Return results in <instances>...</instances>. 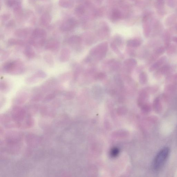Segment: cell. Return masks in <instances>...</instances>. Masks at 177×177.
I'll return each instance as SVG.
<instances>
[{
    "mask_svg": "<svg viewBox=\"0 0 177 177\" xmlns=\"http://www.w3.org/2000/svg\"><path fill=\"white\" fill-rule=\"evenodd\" d=\"M142 20H143V26L144 34L146 37H148L150 34L151 30H150V25L148 21L147 15H146L144 16Z\"/></svg>",
    "mask_w": 177,
    "mask_h": 177,
    "instance_id": "cell-13",
    "label": "cell"
},
{
    "mask_svg": "<svg viewBox=\"0 0 177 177\" xmlns=\"http://www.w3.org/2000/svg\"><path fill=\"white\" fill-rule=\"evenodd\" d=\"M108 49V43L104 42L93 48L91 50L90 53L93 56H96L99 59H102L105 56Z\"/></svg>",
    "mask_w": 177,
    "mask_h": 177,
    "instance_id": "cell-4",
    "label": "cell"
},
{
    "mask_svg": "<svg viewBox=\"0 0 177 177\" xmlns=\"http://www.w3.org/2000/svg\"><path fill=\"white\" fill-rule=\"evenodd\" d=\"M170 152L169 148L165 147L162 148L157 154L153 163V168L154 171H159L163 168L168 159Z\"/></svg>",
    "mask_w": 177,
    "mask_h": 177,
    "instance_id": "cell-2",
    "label": "cell"
},
{
    "mask_svg": "<svg viewBox=\"0 0 177 177\" xmlns=\"http://www.w3.org/2000/svg\"><path fill=\"white\" fill-rule=\"evenodd\" d=\"M32 31H32V29L30 28H19L15 30L14 35L17 37L24 38L27 37Z\"/></svg>",
    "mask_w": 177,
    "mask_h": 177,
    "instance_id": "cell-7",
    "label": "cell"
},
{
    "mask_svg": "<svg viewBox=\"0 0 177 177\" xmlns=\"http://www.w3.org/2000/svg\"><path fill=\"white\" fill-rule=\"evenodd\" d=\"M31 3H33L37 1H50V0H30Z\"/></svg>",
    "mask_w": 177,
    "mask_h": 177,
    "instance_id": "cell-30",
    "label": "cell"
},
{
    "mask_svg": "<svg viewBox=\"0 0 177 177\" xmlns=\"http://www.w3.org/2000/svg\"><path fill=\"white\" fill-rule=\"evenodd\" d=\"M52 18L48 13H45L41 15L39 18V23L41 25L47 26L49 25L52 21Z\"/></svg>",
    "mask_w": 177,
    "mask_h": 177,
    "instance_id": "cell-8",
    "label": "cell"
},
{
    "mask_svg": "<svg viewBox=\"0 0 177 177\" xmlns=\"http://www.w3.org/2000/svg\"><path fill=\"white\" fill-rule=\"evenodd\" d=\"M9 84L7 81H3L1 83V90L2 91H7L9 88Z\"/></svg>",
    "mask_w": 177,
    "mask_h": 177,
    "instance_id": "cell-22",
    "label": "cell"
},
{
    "mask_svg": "<svg viewBox=\"0 0 177 177\" xmlns=\"http://www.w3.org/2000/svg\"><path fill=\"white\" fill-rule=\"evenodd\" d=\"M164 59L163 58V59L161 58L160 60L157 61V62L156 63L153 65V66L150 68V71H153L154 70L156 69L157 67H158L159 66L162 64L163 62L164 61Z\"/></svg>",
    "mask_w": 177,
    "mask_h": 177,
    "instance_id": "cell-23",
    "label": "cell"
},
{
    "mask_svg": "<svg viewBox=\"0 0 177 177\" xmlns=\"http://www.w3.org/2000/svg\"><path fill=\"white\" fill-rule=\"evenodd\" d=\"M158 3H159V4H162L163 3V0H157Z\"/></svg>",
    "mask_w": 177,
    "mask_h": 177,
    "instance_id": "cell-32",
    "label": "cell"
},
{
    "mask_svg": "<svg viewBox=\"0 0 177 177\" xmlns=\"http://www.w3.org/2000/svg\"><path fill=\"white\" fill-rule=\"evenodd\" d=\"M141 42L138 39H132L127 42V45L129 47H137L140 46L141 44Z\"/></svg>",
    "mask_w": 177,
    "mask_h": 177,
    "instance_id": "cell-19",
    "label": "cell"
},
{
    "mask_svg": "<svg viewBox=\"0 0 177 177\" xmlns=\"http://www.w3.org/2000/svg\"><path fill=\"white\" fill-rule=\"evenodd\" d=\"M59 5L63 8H71L74 6V0H59Z\"/></svg>",
    "mask_w": 177,
    "mask_h": 177,
    "instance_id": "cell-12",
    "label": "cell"
},
{
    "mask_svg": "<svg viewBox=\"0 0 177 177\" xmlns=\"http://www.w3.org/2000/svg\"><path fill=\"white\" fill-rule=\"evenodd\" d=\"M25 68L22 61L18 60L9 61L3 65L1 71L13 75H20L25 71Z\"/></svg>",
    "mask_w": 177,
    "mask_h": 177,
    "instance_id": "cell-1",
    "label": "cell"
},
{
    "mask_svg": "<svg viewBox=\"0 0 177 177\" xmlns=\"http://www.w3.org/2000/svg\"><path fill=\"white\" fill-rule=\"evenodd\" d=\"M44 60L45 62L48 64L49 66H52L54 63L52 56L51 55H47L44 56Z\"/></svg>",
    "mask_w": 177,
    "mask_h": 177,
    "instance_id": "cell-21",
    "label": "cell"
},
{
    "mask_svg": "<svg viewBox=\"0 0 177 177\" xmlns=\"http://www.w3.org/2000/svg\"><path fill=\"white\" fill-rule=\"evenodd\" d=\"M60 43L56 40H51L49 41L45 45V49L52 51L58 50L60 47Z\"/></svg>",
    "mask_w": 177,
    "mask_h": 177,
    "instance_id": "cell-9",
    "label": "cell"
},
{
    "mask_svg": "<svg viewBox=\"0 0 177 177\" xmlns=\"http://www.w3.org/2000/svg\"><path fill=\"white\" fill-rule=\"evenodd\" d=\"M13 7V13L15 16L18 17L21 16L23 14V11L21 4L18 2Z\"/></svg>",
    "mask_w": 177,
    "mask_h": 177,
    "instance_id": "cell-15",
    "label": "cell"
},
{
    "mask_svg": "<svg viewBox=\"0 0 177 177\" xmlns=\"http://www.w3.org/2000/svg\"><path fill=\"white\" fill-rule=\"evenodd\" d=\"M125 65L128 66H135L137 64L136 61L133 59H129L126 60L124 62Z\"/></svg>",
    "mask_w": 177,
    "mask_h": 177,
    "instance_id": "cell-20",
    "label": "cell"
},
{
    "mask_svg": "<svg viewBox=\"0 0 177 177\" xmlns=\"http://www.w3.org/2000/svg\"><path fill=\"white\" fill-rule=\"evenodd\" d=\"M77 24V22L75 19L69 18L64 21L61 24L60 30L63 32L70 31L75 28Z\"/></svg>",
    "mask_w": 177,
    "mask_h": 177,
    "instance_id": "cell-5",
    "label": "cell"
},
{
    "mask_svg": "<svg viewBox=\"0 0 177 177\" xmlns=\"http://www.w3.org/2000/svg\"><path fill=\"white\" fill-rule=\"evenodd\" d=\"M99 1H102V0H99Z\"/></svg>",
    "mask_w": 177,
    "mask_h": 177,
    "instance_id": "cell-34",
    "label": "cell"
},
{
    "mask_svg": "<svg viewBox=\"0 0 177 177\" xmlns=\"http://www.w3.org/2000/svg\"><path fill=\"white\" fill-rule=\"evenodd\" d=\"M15 25V22L14 20H11L7 23L6 26L7 28H12Z\"/></svg>",
    "mask_w": 177,
    "mask_h": 177,
    "instance_id": "cell-28",
    "label": "cell"
},
{
    "mask_svg": "<svg viewBox=\"0 0 177 177\" xmlns=\"http://www.w3.org/2000/svg\"><path fill=\"white\" fill-rule=\"evenodd\" d=\"M111 47L112 49H113V50L115 51L116 53H117V54H119L120 53L119 51V49H117V47L114 44H111Z\"/></svg>",
    "mask_w": 177,
    "mask_h": 177,
    "instance_id": "cell-29",
    "label": "cell"
},
{
    "mask_svg": "<svg viewBox=\"0 0 177 177\" xmlns=\"http://www.w3.org/2000/svg\"><path fill=\"white\" fill-rule=\"evenodd\" d=\"M81 39L77 35H73L70 37L68 39V44L72 46H74L80 44L81 43Z\"/></svg>",
    "mask_w": 177,
    "mask_h": 177,
    "instance_id": "cell-14",
    "label": "cell"
},
{
    "mask_svg": "<svg viewBox=\"0 0 177 177\" xmlns=\"http://www.w3.org/2000/svg\"><path fill=\"white\" fill-rule=\"evenodd\" d=\"M85 12V8L84 6L80 4L77 6L75 8V14L78 16H81L84 14Z\"/></svg>",
    "mask_w": 177,
    "mask_h": 177,
    "instance_id": "cell-18",
    "label": "cell"
},
{
    "mask_svg": "<svg viewBox=\"0 0 177 177\" xmlns=\"http://www.w3.org/2000/svg\"><path fill=\"white\" fill-rule=\"evenodd\" d=\"M106 75L105 73L101 72L99 73L98 75H97L96 76V78L97 79L99 80H102L105 78Z\"/></svg>",
    "mask_w": 177,
    "mask_h": 177,
    "instance_id": "cell-27",
    "label": "cell"
},
{
    "mask_svg": "<svg viewBox=\"0 0 177 177\" xmlns=\"http://www.w3.org/2000/svg\"><path fill=\"white\" fill-rule=\"evenodd\" d=\"M30 39V43L34 47H40L45 43L47 36L46 31L43 28H37L33 30Z\"/></svg>",
    "mask_w": 177,
    "mask_h": 177,
    "instance_id": "cell-3",
    "label": "cell"
},
{
    "mask_svg": "<svg viewBox=\"0 0 177 177\" xmlns=\"http://www.w3.org/2000/svg\"><path fill=\"white\" fill-rule=\"evenodd\" d=\"M11 14L9 13H5L1 15V20L3 22L6 21L8 20L11 18Z\"/></svg>",
    "mask_w": 177,
    "mask_h": 177,
    "instance_id": "cell-25",
    "label": "cell"
},
{
    "mask_svg": "<svg viewBox=\"0 0 177 177\" xmlns=\"http://www.w3.org/2000/svg\"><path fill=\"white\" fill-rule=\"evenodd\" d=\"M147 80V76L144 72L140 74V81L142 84H145Z\"/></svg>",
    "mask_w": 177,
    "mask_h": 177,
    "instance_id": "cell-24",
    "label": "cell"
},
{
    "mask_svg": "<svg viewBox=\"0 0 177 177\" xmlns=\"http://www.w3.org/2000/svg\"><path fill=\"white\" fill-rule=\"evenodd\" d=\"M24 54L27 58L32 59L35 56V53L33 47L29 45L25 47L23 51Z\"/></svg>",
    "mask_w": 177,
    "mask_h": 177,
    "instance_id": "cell-11",
    "label": "cell"
},
{
    "mask_svg": "<svg viewBox=\"0 0 177 177\" xmlns=\"http://www.w3.org/2000/svg\"><path fill=\"white\" fill-rule=\"evenodd\" d=\"M70 56V51L67 48H64L61 51L59 59L61 62H65L69 60Z\"/></svg>",
    "mask_w": 177,
    "mask_h": 177,
    "instance_id": "cell-10",
    "label": "cell"
},
{
    "mask_svg": "<svg viewBox=\"0 0 177 177\" xmlns=\"http://www.w3.org/2000/svg\"><path fill=\"white\" fill-rule=\"evenodd\" d=\"M173 40L177 43V37H174L173 38Z\"/></svg>",
    "mask_w": 177,
    "mask_h": 177,
    "instance_id": "cell-33",
    "label": "cell"
},
{
    "mask_svg": "<svg viewBox=\"0 0 177 177\" xmlns=\"http://www.w3.org/2000/svg\"><path fill=\"white\" fill-rule=\"evenodd\" d=\"M18 2L16 0H7L6 4L9 7H14Z\"/></svg>",
    "mask_w": 177,
    "mask_h": 177,
    "instance_id": "cell-26",
    "label": "cell"
},
{
    "mask_svg": "<svg viewBox=\"0 0 177 177\" xmlns=\"http://www.w3.org/2000/svg\"><path fill=\"white\" fill-rule=\"evenodd\" d=\"M122 14L118 9H115L112 11L111 15V19L113 21H116L122 18Z\"/></svg>",
    "mask_w": 177,
    "mask_h": 177,
    "instance_id": "cell-16",
    "label": "cell"
},
{
    "mask_svg": "<svg viewBox=\"0 0 177 177\" xmlns=\"http://www.w3.org/2000/svg\"><path fill=\"white\" fill-rule=\"evenodd\" d=\"M8 44L11 46H22L24 44V41L20 39L11 38L8 41Z\"/></svg>",
    "mask_w": 177,
    "mask_h": 177,
    "instance_id": "cell-17",
    "label": "cell"
},
{
    "mask_svg": "<svg viewBox=\"0 0 177 177\" xmlns=\"http://www.w3.org/2000/svg\"><path fill=\"white\" fill-rule=\"evenodd\" d=\"M118 152L117 150H116V149H114V150H113L112 151V155H116L118 153L117 152Z\"/></svg>",
    "mask_w": 177,
    "mask_h": 177,
    "instance_id": "cell-31",
    "label": "cell"
},
{
    "mask_svg": "<svg viewBox=\"0 0 177 177\" xmlns=\"http://www.w3.org/2000/svg\"><path fill=\"white\" fill-rule=\"evenodd\" d=\"M46 77V74L43 71H38L33 75L28 77L26 79V81L28 83H34L39 80L45 78Z\"/></svg>",
    "mask_w": 177,
    "mask_h": 177,
    "instance_id": "cell-6",
    "label": "cell"
}]
</instances>
